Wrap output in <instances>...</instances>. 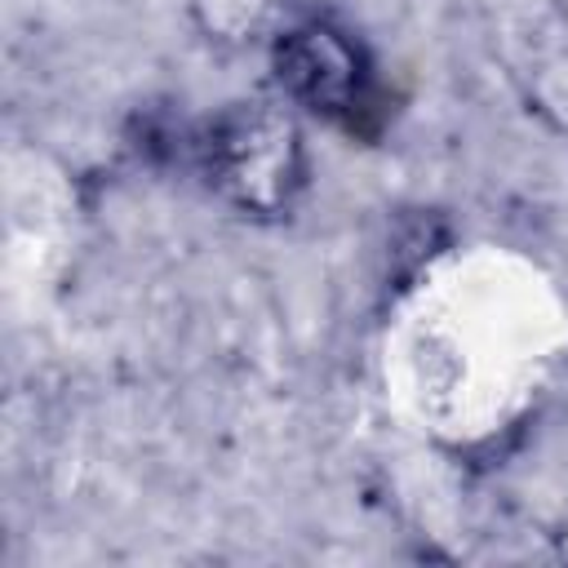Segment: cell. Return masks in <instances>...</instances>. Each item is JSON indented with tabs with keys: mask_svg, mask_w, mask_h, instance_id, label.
<instances>
[{
	"mask_svg": "<svg viewBox=\"0 0 568 568\" xmlns=\"http://www.w3.org/2000/svg\"><path fill=\"white\" fill-rule=\"evenodd\" d=\"M204 186L244 217H288L306 191V142L284 98H244L213 111L191 138Z\"/></svg>",
	"mask_w": 568,
	"mask_h": 568,
	"instance_id": "cell-1",
	"label": "cell"
},
{
	"mask_svg": "<svg viewBox=\"0 0 568 568\" xmlns=\"http://www.w3.org/2000/svg\"><path fill=\"white\" fill-rule=\"evenodd\" d=\"M280 98L351 138H377L386 124V84L368 49L333 18H297L271 36Z\"/></svg>",
	"mask_w": 568,
	"mask_h": 568,
	"instance_id": "cell-2",
	"label": "cell"
},
{
	"mask_svg": "<svg viewBox=\"0 0 568 568\" xmlns=\"http://www.w3.org/2000/svg\"><path fill=\"white\" fill-rule=\"evenodd\" d=\"M275 4L280 0H186L200 36L209 44H226V49L257 40L266 18L275 13Z\"/></svg>",
	"mask_w": 568,
	"mask_h": 568,
	"instance_id": "cell-3",
	"label": "cell"
},
{
	"mask_svg": "<svg viewBox=\"0 0 568 568\" xmlns=\"http://www.w3.org/2000/svg\"><path fill=\"white\" fill-rule=\"evenodd\" d=\"M524 84H528V102L541 115H550L559 129H568V49L564 44L541 49L524 71Z\"/></svg>",
	"mask_w": 568,
	"mask_h": 568,
	"instance_id": "cell-4",
	"label": "cell"
}]
</instances>
